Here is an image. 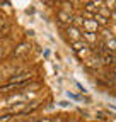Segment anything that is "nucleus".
I'll return each instance as SVG.
<instances>
[{
    "instance_id": "nucleus-1",
    "label": "nucleus",
    "mask_w": 116,
    "mask_h": 122,
    "mask_svg": "<svg viewBox=\"0 0 116 122\" xmlns=\"http://www.w3.org/2000/svg\"><path fill=\"white\" fill-rule=\"evenodd\" d=\"M96 22H99L101 25H106V24H108V20H106V19L103 17V15H99V14L96 15Z\"/></svg>"
},
{
    "instance_id": "nucleus-2",
    "label": "nucleus",
    "mask_w": 116,
    "mask_h": 122,
    "mask_svg": "<svg viewBox=\"0 0 116 122\" xmlns=\"http://www.w3.org/2000/svg\"><path fill=\"white\" fill-rule=\"evenodd\" d=\"M36 122H53L50 117H46V119H39V120H36Z\"/></svg>"
},
{
    "instance_id": "nucleus-3",
    "label": "nucleus",
    "mask_w": 116,
    "mask_h": 122,
    "mask_svg": "<svg viewBox=\"0 0 116 122\" xmlns=\"http://www.w3.org/2000/svg\"><path fill=\"white\" fill-rule=\"evenodd\" d=\"M109 15H111V17H113V19H114V20H116V12H111V14H109Z\"/></svg>"
}]
</instances>
